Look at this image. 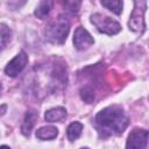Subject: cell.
<instances>
[{
    "label": "cell",
    "instance_id": "6da1fadb",
    "mask_svg": "<svg viewBox=\"0 0 149 149\" xmlns=\"http://www.w3.org/2000/svg\"><path fill=\"white\" fill-rule=\"evenodd\" d=\"M94 125L101 137L119 135L128 126V116L120 105H112L95 115Z\"/></svg>",
    "mask_w": 149,
    "mask_h": 149
},
{
    "label": "cell",
    "instance_id": "7a4b0ae2",
    "mask_svg": "<svg viewBox=\"0 0 149 149\" xmlns=\"http://www.w3.org/2000/svg\"><path fill=\"white\" fill-rule=\"evenodd\" d=\"M70 31V21L64 15H58L45 27V37L51 43L62 44Z\"/></svg>",
    "mask_w": 149,
    "mask_h": 149
},
{
    "label": "cell",
    "instance_id": "3957f363",
    "mask_svg": "<svg viewBox=\"0 0 149 149\" xmlns=\"http://www.w3.org/2000/svg\"><path fill=\"white\" fill-rule=\"evenodd\" d=\"M91 22L92 24L102 34L107 35H115L121 30V26L118 21L100 14V13H94L91 15Z\"/></svg>",
    "mask_w": 149,
    "mask_h": 149
},
{
    "label": "cell",
    "instance_id": "277c9868",
    "mask_svg": "<svg viewBox=\"0 0 149 149\" xmlns=\"http://www.w3.org/2000/svg\"><path fill=\"white\" fill-rule=\"evenodd\" d=\"M147 9V2L146 1H134V9L130 14L128 27L130 30L136 33H143L146 28L144 22V13Z\"/></svg>",
    "mask_w": 149,
    "mask_h": 149
},
{
    "label": "cell",
    "instance_id": "5b68a950",
    "mask_svg": "<svg viewBox=\"0 0 149 149\" xmlns=\"http://www.w3.org/2000/svg\"><path fill=\"white\" fill-rule=\"evenodd\" d=\"M148 143V130L143 128H134L127 139L126 149H146Z\"/></svg>",
    "mask_w": 149,
    "mask_h": 149
},
{
    "label": "cell",
    "instance_id": "8992f818",
    "mask_svg": "<svg viewBox=\"0 0 149 149\" xmlns=\"http://www.w3.org/2000/svg\"><path fill=\"white\" fill-rule=\"evenodd\" d=\"M28 63V55L24 51L19 52L5 68V73L9 77H16L27 65Z\"/></svg>",
    "mask_w": 149,
    "mask_h": 149
},
{
    "label": "cell",
    "instance_id": "52a82bcc",
    "mask_svg": "<svg viewBox=\"0 0 149 149\" xmlns=\"http://www.w3.org/2000/svg\"><path fill=\"white\" fill-rule=\"evenodd\" d=\"M94 43L93 37L91 34L84 28V27H78L74 30L73 35V44L77 50H86L88 49L92 44Z\"/></svg>",
    "mask_w": 149,
    "mask_h": 149
},
{
    "label": "cell",
    "instance_id": "ba28073f",
    "mask_svg": "<svg viewBox=\"0 0 149 149\" xmlns=\"http://www.w3.org/2000/svg\"><path fill=\"white\" fill-rule=\"evenodd\" d=\"M37 112L35 111H28L24 115V119H23V122H22V126H21V133L24 135V136H29L35 123H36V120H37Z\"/></svg>",
    "mask_w": 149,
    "mask_h": 149
},
{
    "label": "cell",
    "instance_id": "9c48e42d",
    "mask_svg": "<svg viewBox=\"0 0 149 149\" xmlns=\"http://www.w3.org/2000/svg\"><path fill=\"white\" fill-rule=\"evenodd\" d=\"M66 118V109L64 107H54L44 113V119L48 122L62 121Z\"/></svg>",
    "mask_w": 149,
    "mask_h": 149
},
{
    "label": "cell",
    "instance_id": "30bf717a",
    "mask_svg": "<svg viewBox=\"0 0 149 149\" xmlns=\"http://www.w3.org/2000/svg\"><path fill=\"white\" fill-rule=\"evenodd\" d=\"M58 135V129L54 126H44L36 130V137L38 140H54Z\"/></svg>",
    "mask_w": 149,
    "mask_h": 149
},
{
    "label": "cell",
    "instance_id": "8fae6325",
    "mask_svg": "<svg viewBox=\"0 0 149 149\" xmlns=\"http://www.w3.org/2000/svg\"><path fill=\"white\" fill-rule=\"evenodd\" d=\"M52 6H54V2L50 1V0H43V1H41L36 6V8H35V12H34L35 16H37L41 20H44L49 15V13L51 12Z\"/></svg>",
    "mask_w": 149,
    "mask_h": 149
},
{
    "label": "cell",
    "instance_id": "7c38bea8",
    "mask_svg": "<svg viewBox=\"0 0 149 149\" xmlns=\"http://www.w3.org/2000/svg\"><path fill=\"white\" fill-rule=\"evenodd\" d=\"M12 40V30L6 24L0 22V51L7 47V44Z\"/></svg>",
    "mask_w": 149,
    "mask_h": 149
},
{
    "label": "cell",
    "instance_id": "4fadbf2b",
    "mask_svg": "<svg viewBox=\"0 0 149 149\" xmlns=\"http://www.w3.org/2000/svg\"><path fill=\"white\" fill-rule=\"evenodd\" d=\"M81 132H83V125H81L80 122L74 121V122L70 123L69 127H68V129H66L68 140L71 141V142H73L74 140H77V139L80 136Z\"/></svg>",
    "mask_w": 149,
    "mask_h": 149
},
{
    "label": "cell",
    "instance_id": "5bb4252c",
    "mask_svg": "<svg viewBox=\"0 0 149 149\" xmlns=\"http://www.w3.org/2000/svg\"><path fill=\"white\" fill-rule=\"evenodd\" d=\"M100 3H101L104 7H106L107 9H109L111 12L115 13L116 15L121 14V12H122V6H123V3H122V1H120V0H102Z\"/></svg>",
    "mask_w": 149,
    "mask_h": 149
},
{
    "label": "cell",
    "instance_id": "9a60e30c",
    "mask_svg": "<svg viewBox=\"0 0 149 149\" xmlns=\"http://www.w3.org/2000/svg\"><path fill=\"white\" fill-rule=\"evenodd\" d=\"M80 98L86 102V104H92L94 101V91L90 86H84L80 88Z\"/></svg>",
    "mask_w": 149,
    "mask_h": 149
},
{
    "label": "cell",
    "instance_id": "2e32d148",
    "mask_svg": "<svg viewBox=\"0 0 149 149\" xmlns=\"http://www.w3.org/2000/svg\"><path fill=\"white\" fill-rule=\"evenodd\" d=\"M63 5L68 12H70L71 14H77L80 8L81 2L80 1H65L63 2Z\"/></svg>",
    "mask_w": 149,
    "mask_h": 149
},
{
    "label": "cell",
    "instance_id": "e0dca14e",
    "mask_svg": "<svg viewBox=\"0 0 149 149\" xmlns=\"http://www.w3.org/2000/svg\"><path fill=\"white\" fill-rule=\"evenodd\" d=\"M0 149H10L8 146H0Z\"/></svg>",
    "mask_w": 149,
    "mask_h": 149
},
{
    "label": "cell",
    "instance_id": "ac0fdd59",
    "mask_svg": "<svg viewBox=\"0 0 149 149\" xmlns=\"http://www.w3.org/2000/svg\"><path fill=\"white\" fill-rule=\"evenodd\" d=\"M80 149H88V148H86V147H84V148H80Z\"/></svg>",
    "mask_w": 149,
    "mask_h": 149
}]
</instances>
